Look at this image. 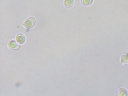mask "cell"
Returning a JSON list of instances; mask_svg holds the SVG:
<instances>
[{"instance_id":"6da1fadb","label":"cell","mask_w":128,"mask_h":96,"mask_svg":"<svg viewBox=\"0 0 128 96\" xmlns=\"http://www.w3.org/2000/svg\"><path fill=\"white\" fill-rule=\"evenodd\" d=\"M35 23V20L33 18H30L27 19L24 23V26L27 28H30L33 26Z\"/></svg>"},{"instance_id":"7a4b0ae2","label":"cell","mask_w":128,"mask_h":96,"mask_svg":"<svg viewBox=\"0 0 128 96\" xmlns=\"http://www.w3.org/2000/svg\"><path fill=\"white\" fill-rule=\"evenodd\" d=\"M8 46L10 48L13 49H18L20 47V46L18 44L14 41H11L10 42Z\"/></svg>"},{"instance_id":"3957f363","label":"cell","mask_w":128,"mask_h":96,"mask_svg":"<svg viewBox=\"0 0 128 96\" xmlns=\"http://www.w3.org/2000/svg\"><path fill=\"white\" fill-rule=\"evenodd\" d=\"M25 38L22 34H19L17 35L16 37L17 42L20 44L24 43L25 40Z\"/></svg>"},{"instance_id":"277c9868","label":"cell","mask_w":128,"mask_h":96,"mask_svg":"<svg viewBox=\"0 0 128 96\" xmlns=\"http://www.w3.org/2000/svg\"><path fill=\"white\" fill-rule=\"evenodd\" d=\"M74 0H65L64 4L65 6L68 8L72 7L73 4Z\"/></svg>"},{"instance_id":"5b68a950","label":"cell","mask_w":128,"mask_h":96,"mask_svg":"<svg viewBox=\"0 0 128 96\" xmlns=\"http://www.w3.org/2000/svg\"><path fill=\"white\" fill-rule=\"evenodd\" d=\"M93 0H81V2L82 4L84 6H89L91 4Z\"/></svg>"}]
</instances>
